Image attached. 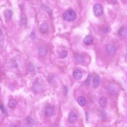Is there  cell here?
<instances>
[{"mask_svg":"<svg viewBox=\"0 0 127 127\" xmlns=\"http://www.w3.org/2000/svg\"><path fill=\"white\" fill-rule=\"evenodd\" d=\"M108 2L110 4H115L117 2V0H108Z\"/></svg>","mask_w":127,"mask_h":127,"instance_id":"cell-21","label":"cell"},{"mask_svg":"<svg viewBox=\"0 0 127 127\" xmlns=\"http://www.w3.org/2000/svg\"><path fill=\"white\" fill-rule=\"evenodd\" d=\"M76 60L79 63H81L84 61V57L81 55H78L76 56Z\"/></svg>","mask_w":127,"mask_h":127,"instance_id":"cell-18","label":"cell"},{"mask_svg":"<svg viewBox=\"0 0 127 127\" xmlns=\"http://www.w3.org/2000/svg\"><path fill=\"white\" fill-rule=\"evenodd\" d=\"M109 28L108 26H104L102 28V31L104 33H107L109 31Z\"/></svg>","mask_w":127,"mask_h":127,"instance_id":"cell-19","label":"cell"},{"mask_svg":"<svg viewBox=\"0 0 127 127\" xmlns=\"http://www.w3.org/2000/svg\"><path fill=\"white\" fill-rule=\"evenodd\" d=\"M2 35V30H0V36H1V35Z\"/></svg>","mask_w":127,"mask_h":127,"instance_id":"cell-23","label":"cell"},{"mask_svg":"<svg viewBox=\"0 0 127 127\" xmlns=\"http://www.w3.org/2000/svg\"><path fill=\"white\" fill-rule=\"evenodd\" d=\"M94 14L97 17L101 16L103 13V8L99 4H96L93 8Z\"/></svg>","mask_w":127,"mask_h":127,"instance_id":"cell-2","label":"cell"},{"mask_svg":"<svg viewBox=\"0 0 127 127\" xmlns=\"http://www.w3.org/2000/svg\"><path fill=\"white\" fill-rule=\"evenodd\" d=\"M91 81V77L90 75H88L87 77L86 80L85 81V83L86 84L88 85L90 83Z\"/></svg>","mask_w":127,"mask_h":127,"instance_id":"cell-20","label":"cell"},{"mask_svg":"<svg viewBox=\"0 0 127 127\" xmlns=\"http://www.w3.org/2000/svg\"><path fill=\"white\" fill-rule=\"evenodd\" d=\"M106 49L107 53L111 55L114 54L116 51V49L115 46L111 44H109L107 45Z\"/></svg>","mask_w":127,"mask_h":127,"instance_id":"cell-5","label":"cell"},{"mask_svg":"<svg viewBox=\"0 0 127 127\" xmlns=\"http://www.w3.org/2000/svg\"><path fill=\"white\" fill-rule=\"evenodd\" d=\"M126 58L127 59V53H126Z\"/></svg>","mask_w":127,"mask_h":127,"instance_id":"cell-24","label":"cell"},{"mask_svg":"<svg viewBox=\"0 0 127 127\" xmlns=\"http://www.w3.org/2000/svg\"><path fill=\"white\" fill-rule=\"evenodd\" d=\"M73 76L75 79L77 80H80L82 78V73L80 70L76 69L73 72Z\"/></svg>","mask_w":127,"mask_h":127,"instance_id":"cell-8","label":"cell"},{"mask_svg":"<svg viewBox=\"0 0 127 127\" xmlns=\"http://www.w3.org/2000/svg\"><path fill=\"white\" fill-rule=\"evenodd\" d=\"M0 110H1V111H2V113H4V106H3V104H1V105H0Z\"/></svg>","mask_w":127,"mask_h":127,"instance_id":"cell-22","label":"cell"},{"mask_svg":"<svg viewBox=\"0 0 127 127\" xmlns=\"http://www.w3.org/2000/svg\"><path fill=\"white\" fill-rule=\"evenodd\" d=\"M77 102L80 106L83 107L86 104V100L85 98L83 97H79L77 98Z\"/></svg>","mask_w":127,"mask_h":127,"instance_id":"cell-13","label":"cell"},{"mask_svg":"<svg viewBox=\"0 0 127 127\" xmlns=\"http://www.w3.org/2000/svg\"><path fill=\"white\" fill-rule=\"evenodd\" d=\"M26 121L28 123V125H33L35 123L34 120H33L31 116H28L26 118Z\"/></svg>","mask_w":127,"mask_h":127,"instance_id":"cell-17","label":"cell"},{"mask_svg":"<svg viewBox=\"0 0 127 127\" xmlns=\"http://www.w3.org/2000/svg\"><path fill=\"white\" fill-rule=\"evenodd\" d=\"M17 104V101L14 99H11L8 102V107L11 109H14L16 107Z\"/></svg>","mask_w":127,"mask_h":127,"instance_id":"cell-10","label":"cell"},{"mask_svg":"<svg viewBox=\"0 0 127 127\" xmlns=\"http://www.w3.org/2000/svg\"><path fill=\"white\" fill-rule=\"evenodd\" d=\"M107 99L105 97H101L99 100V103L101 106L104 107L107 105Z\"/></svg>","mask_w":127,"mask_h":127,"instance_id":"cell-12","label":"cell"},{"mask_svg":"<svg viewBox=\"0 0 127 127\" xmlns=\"http://www.w3.org/2000/svg\"><path fill=\"white\" fill-rule=\"evenodd\" d=\"M100 84V79L98 78H94L93 80V86L94 88H96L99 86Z\"/></svg>","mask_w":127,"mask_h":127,"instance_id":"cell-15","label":"cell"},{"mask_svg":"<svg viewBox=\"0 0 127 127\" xmlns=\"http://www.w3.org/2000/svg\"><path fill=\"white\" fill-rule=\"evenodd\" d=\"M93 39L90 35H87L85 36L83 40V42L86 45H90L92 43Z\"/></svg>","mask_w":127,"mask_h":127,"instance_id":"cell-9","label":"cell"},{"mask_svg":"<svg viewBox=\"0 0 127 127\" xmlns=\"http://www.w3.org/2000/svg\"><path fill=\"white\" fill-rule=\"evenodd\" d=\"M68 52L66 50H63L60 51L59 53V57L61 59H64L67 56Z\"/></svg>","mask_w":127,"mask_h":127,"instance_id":"cell-16","label":"cell"},{"mask_svg":"<svg viewBox=\"0 0 127 127\" xmlns=\"http://www.w3.org/2000/svg\"><path fill=\"white\" fill-rule=\"evenodd\" d=\"M54 112V108L52 106H49L46 107L45 110V113L46 116L47 117H51L53 116Z\"/></svg>","mask_w":127,"mask_h":127,"instance_id":"cell-3","label":"cell"},{"mask_svg":"<svg viewBox=\"0 0 127 127\" xmlns=\"http://www.w3.org/2000/svg\"><path fill=\"white\" fill-rule=\"evenodd\" d=\"M12 12L10 10H7L4 12V15L6 20H9L11 18L12 16Z\"/></svg>","mask_w":127,"mask_h":127,"instance_id":"cell-11","label":"cell"},{"mask_svg":"<svg viewBox=\"0 0 127 127\" xmlns=\"http://www.w3.org/2000/svg\"><path fill=\"white\" fill-rule=\"evenodd\" d=\"M63 17L64 19L67 21H72L76 19V15L75 12L72 10H69L64 13Z\"/></svg>","mask_w":127,"mask_h":127,"instance_id":"cell-1","label":"cell"},{"mask_svg":"<svg viewBox=\"0 0 127 127\" xmlns=\"http://www.w3.org/2000/svg\"><path fill=\"white\" fill-rule=\"evenodd\" d=\"M47 52V49L45 46H41L38 49V55L41 57H44L46 55Z\"/></svg>","mask_w":127,"mask_h":127,"instance_id":"cell-7","label":"cell"},{"mask_svg":"<svg viewBox=\"0 0 127 127\" xmlns=\"http://www.w3.org/2000/svg\"><path fill=\"white\" fill-rule=\"evenodd\" d=\"M118 33L120 36L123 37L125 36L127 34V30L125 28H121L119 30Z\"/></svg>","mask_w":127,"mask_h":127,"instance_id":"cell-14","label":"cell"},{"mask_svg":"<svg viewBox=\"0 0 127 127\" xmlns=\"http://www.w3.org/2000/svg\"><path fill=\"white\" fill-rule=\"evenodd\" d=\"M49 28V25L47 23L44 22L40 26V31L41 33L45 34L47 32Z\"/></svg>","mask_w":127,"mask_h":127,"instance_id":"cell-6","label":"cell"},{"mask_svg":"<svg viewBox=\"0 0 127 127\" xmlns=\"http://www.w3.org/2000/svg\"><path fill=\"white\" fill-rule=\"evenodd\" d=\"M69 120L71 123H74L77 119L76 114L73 112H70L68 116Z\"/></svg>","mask_w":127,"mask_h":127,"instance_id":"cell-4","label":"cell"}]
</instances>
